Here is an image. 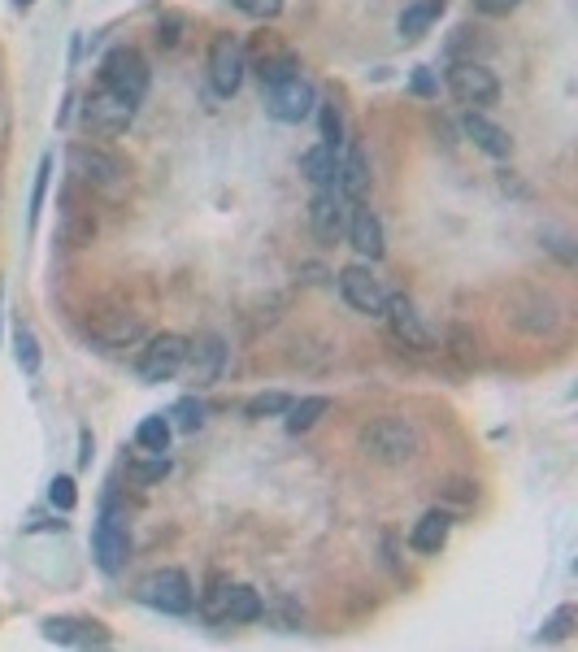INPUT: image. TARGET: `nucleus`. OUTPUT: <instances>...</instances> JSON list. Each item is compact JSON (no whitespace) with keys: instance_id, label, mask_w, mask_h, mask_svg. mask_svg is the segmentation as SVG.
Here are the masks:
<instances>
[{"instance_id":"f257e3e1","label":"nucleus","mask_w":578,"mask_h":652,"mask_svg":"<svg viewBox=\"0 0 578 652\" xmlns=\"http://www.w3.org/2000/svg\"><path fill=\"white\" fill-rule=\"evenodd\" d=\"M361 448H366V457L383 461V466H405V461L418 457L422 435L405 418H374L370 426H361Z\"/></svg>"},{"instance_id":"2eb2a0df","label":"nucleus","mask_w":578,"mask_h":652,"mask_svg":"<svg viewBox=\"0 0 578 652\" xmlns=\"http://www.w3.org/2000/svg\"><path fill=\"white\" fill-rule=\"evenodd\" d=\"M87 331H92V340L105 344V348H127V344H135L144 335V322H140V313L109 309V313H96Z\"/></svg>"},{"instance_id":"7c9ffc66","label":"nucleus","mask_w":578,"mask_h":652,"mask_svg":"<svg viewBox=\"0 0 578 652\" xmlns=\"http://www.w3.org/2000/svg\"><path fill=\"white\" fill-rule=\"evenodd\" d=\"M244 18H257V22H274L283 14V0H231Z\"/></svg>"},{"instance_id":"f8f14e48","label":"nucleus","mask_w":578,"mask_h":652,"mask_svg":"<svg viewBox=\"0 0 578 652\" xmlns=\"http://www.w3.org/2000/svg\"><path fill=\"white\" fill-rule=\"evenodd\" d=\"M44 639L66 648H105L109 644V626L96 618H83V613H61V618H44L40 622Z\"/></svg>"},{"instance_id":"c85d7f7f","label":"nucleus","mask_w":578,"mask_h":652,"mask_svg":"<svg viewBox=\"0 0 578 652\" xmlns=\"http://www.w3.org/2000/svg\"><path fill=\"white\" fill-rule=\"evenodd\" d=\"M287 405H292V396H283V392H261L253 396L244 405L248 418H274V413H287Z\"/></svg>"},{"instance_id":"cd10ccee","label":"nucleus","mask_w":578,"mask_h":652,"mask_svg":"<svg viewBox=\"0 0 578 652\" xmlns=\"http://www.w3.org/2000/svg\"><path fill=\"white\" fill-rule=\"evenodd\" d=\"M14 353H18L22 374H40V344H35L31 326H18V331H14Z\"/></svg>"},{"instance_id":"20e7f679","label":"nucleus","mask_w":578,"mask_h":652,"mask_svg":"<svg viewBox=\"0 0 578 652\" xmlns=\"http://www.w3.org/2000/svg\"><path fill=\"white\" fill-rule=\"evenodd\" d=\"M66 161H70V174H79V183L100 187V192H118V187L127 183V166L96 144H74Z\"/></svg>"},{"instance_id":"393cba45","label":"nucleus","mask_w":578,"mask_h":652,"mask_svg":"<svg viewBox=\"0 0 578 652\" xmlns=\"http://www.w3.org/2000/svg\"><path fill=\"white\" fill-rule=\"evenodd\" d=\"M331 409V400L326 396H305V400H292L287 405V431L300 435V431H309V426H318V418Z\"/></svg>"},{"instance_id":"72a5a7b5","label":"nucleus","mask_w":578,"mask_h":652,"mask_svg":"<svg viewBox=\"0 0 578 652\" xmlns=\"http://www.w3.org/2000/svg\"><path fill=\"white\" fill-rule=\"evenodd\" d=\"M570 626H574V609L565 605V609H557L544 622V631H539V644H544V639H548V644H552V639H565V635H570Z\"/></svg>"},{"instance_id":"412c9836","label":"nucleus","mask_w":578,"mask_h":652,"mask_svg":"<svg viewBox=\"0 0 578 652\" xmlns=\"http://www.w3.org/2000/svg\"><path fill=\"white\" fill-rule=\"evenodd\" d=\"M266 605H261V592H253L248 583H226V596H222V622H257Z\"/></svg>"},{"instance_id":"1a4fd4ad","label":"nucleus","mask_w":578,"mask_h":652,"mask_svg":"<svg viewBox=\"0 0 578 652\" xmlns=\"http://www.w3.org/2000/svg\"><path fill=\"white\" fill-rule=\"evenodd\" d=\"M135 122V105L113 92H92L83 100V127L100 135V140H113V135H122Z\"/></svg>"},{"instance_id":"6ab92c4d","label":"nucleus","mask_w":578,"mask_h":652,"mask_svg":"<svg viewBox=\"0 0 578 652\" xmlns=\"http://www.w3.org/2000/svg\"><path fill=\"white\" fill-rule=\"evenodd\" d=\"M448 531H452V518L444 509H431V513H422V518H418V526H413L409 548H413V553H422V557H435L439 548L448 544Z\"/></svg>"},{"instance_id":"2f4dec72","label":"nucleus","mask_w":578,"mask_h":652,"mask_svg":"<svg viewBox=\"0 0 578 652\" xmlns=\"http://www.w3.org/2000/svg\"><path fill=\"white\" fill-rule=\"evenodd\" d=\"M166 470H170V461L161 453H153V461H131L127 466V474L135 483H157V479H166Z\"/></svg>"},{"instance_id":"a211bd4d","label":"nucleus","mask_w":578,"mask_h":652,"mask_svg":"<svg viewBox=\"0 0 578 652\" xmlns=\"http://www.w3.org/2000/svg\"><path fill=\"white\" fill-rule=\"evenodd\" d=\"M335 187L348 200H366L370 196V161H366V148H361V144H348V153L339 157V179H335Z\"/></svg>"},{"instance_id":"c9c22d12","label":"nucleus","mask_w":578,"mask_h":652,"mask_svg":"<svg viewBox=\"0 0 578 652\" xmlns=\"http://www.w3.org/2000/svg\"><path fill=\"white\" fill-rule=\"evenodd\" d=\"M518 5H522V0H474V9H479V14H487V18H505Z\"/></svg>"},{"instance_id":"39448f33","label":"nucleus","mask_w":578,"mask_h":652,"mask_svg":"<svg viewBox=\"0 0 578 652\" xmlns=\"http://www.w3.org/2000/svg\"><path fill=\"white\" fill-rule=\"evenodd\" d=\"M448 92L466 109H487L500 100V83L483 61H452L448 66Z\"/></svg>"},{"instance_id":"6e6552de","label":"nucleus","mask_w":578,"mask_h":652,"mask_svg":"<svg viewBox=\"0 0 578 652\" xmlns=\"http://www.w3.org/2000/svg\"><path fill=\"white\" fill-rule=\"evenodd\" d=\"M348 213H353V200L339 192V187H318V192H313V200H309V231L318 235L322 244L344 240Z\"/></svg>"},{"instance_id":"f03ea898","label":"nucleus","mask_w":578,"mask_h":652,"mask_svg":"<svg viewBox=\"0 0 578 652\" xmlns=\"http://www.w3.org/2000/svg\"><path fill=\"white\" fill-rule=\"evenodd\" d=\"M135 600L157 613H170V618H187L196 609V592H192V579L183 570H153L135 583Z\"/></svg>"},{"instance_id":"9b49d317","label":"nucleus","mask_w":578,"mask_h":652,"mask_svg":"<svg viewBox=\"0 0 578 652\" xmlns=\"http://www.w3.org/2000/svg\"><path fill=\"white\" fill-rule=\"evenodd\" d=\"M244 70H248V61H244L240 40H235V35H213V44H209V83H213V92L235 96L240 92V83H244Z\"/></svg>"},{"instance_id":"e433bc0d","label":"nucleus","mask_w":578,"mask_h":652,"mask_svg":"<svg viewBox=\"0 0 578 652\" xmlns=\"http://www.w3.org/2000/svg\"><path fill=\"white\" fill-rule=\"evenodd\" d=\"M157 44H166V48H174V44H179V18H166V22H157Z\"/></svg>"},{"instance_id":"5701e85b","label":"nucleus","mask_w":578,"mask_h":652,"mask_svg":"<svg viewBox=\"0 0 578 652\" xmlns=\"http://www.w3.org/2000/svg\"><path fill=\"white\" fill-rule=\"evenodd\" d=\"M444 14V0H413V5H405V14H400L396 22V31H400V40H422L426 31L435 27V18Z\"/></svg>"},{"instance_id":"f704fd0d","label":"nucleus","mask_w":578,"mask_h":652,"mask_svg":"<svg viewBox=\"0 0 578 652\" xmlns=\"http://www.w3.org/2000/svg\"><path fill=\"white\" fill-rule=\"evenodd\" d=\"M48 174H53V157L40 161V174H35V192H31V222L40 218V205H44V192H48Z\"/></svg>"},{"instance_id":"ddd939ff","label":"nucleus","mask_w":578,"mask_h":652,"mask_svg":"<svg viewBox=\"0 0 578 652\" xmlns=\"http://www.w3.org/2000/svg\"><path fill=\"white\" fill-rule=\"evenodd\" d=\"M339 296H344L357 313H366V318H383L387 292L366 266H344L339 270Z\"/></svg>"},{"instance_id":"0eeeda50","label":"nucleus","mask_w":578,"mask_h":652,"mask_svg":"<svg viewBox=\"0 0 578 652\" xmlns=\"http://www.w3.org/2000/svg\"><path fill=\"white\" fill-rule=\"evenodd\" d=\"M183 361H187V340L183 335H174V331H161V335L148 340L140 361H135V370H140L144 383H166L183 370Z\"/></svg>"},{"instance_id":"7ed1b4c3","label":"nucleus","mask_w":578,"mask_h":652,"mask_svg":"<svg viewBox=\"0 0 578 652\" xmlns=\"http://www.w3.org/2000/svg\"><path fill=\"white\" fill-rule=\"evenodd\" d=\"M100 83H105V92L140 105L148 96V61L135 53V48H113V53L100 61Z\"/></svg>"},{"instance_id":"58836bf2","label":"nucleus","mask_w":578,"mask_h":652,"mask_svg":"<svg viewBox=\"0 0 578 652\" xmlns=\"http://www.w3.org/2000/svg\"><path fill=\"white\" fill-rule=\"evenodd\" d=\"M79 444H83V453H79V466L87 470V466H92V431H79Z\"/></svg>"},{"instance_id":"ea45409f","label":"nucleus","mask_w":578,"mask_h":652,"mask_svg":"<svg viewBox=\"0 0 578 652\" xmlns=\"http://www.w3.org/2000/svg\"><path fill=\"white\" fill-rule=\"evenodd\" d=\"M14 5H18V9H31V5H35V0H14Z\"/></svg>"},{"instance_id":"c756f323","label":"nucleus","mask_w":578,"mask_h":652,"mask_svg":"<svg viewBox=\"0 0 578 652\" xmlns=\"http://www.w3.org/2000/svg\"><path fill=\"white\" fill-rule=\"evenodd\" d=\"M170 418H174V426H179V431H200V426H205V405H200V400H192V396H183L179 405L170 409Z\"/></svg>"},{"instance_id":"a878e982","label":"nucleus","mask_w":578,"mask_h":652,"mask_svg":"<svg viewBox=\"0 0 578 652\" xmlns=\"http://www.w3.org/2000/svg\"><path fill=\"white\" fill-rule=\"evenodd\" d=\"M135 444H140L144 453H166L170 448V418H161V413L144 418L140 426H135Z\"/></svg>"},{"instance_id":"4c0bfd02","label":"nucleus","mask_w":578,"mask_h":652,"mask_svg":"<svg viewBox=\"0 0 578 652\" xmlns=\"http://www.w3.org/2000/svg\"><path fill=\"white\" fill-rule=\"evenodd\" d=\"M413 92H418V96H435V74L426 66L413 70Z\"/></svg>"},{"instance_id":"473e14b6","label":"nucleus","mask_w":578,"mask_h":652,"mask_svg":"<svg viewBox=\"0 0 578 652\" xmlns=\"http://www.w3.org/2000/svg\"><path fill=\"white\" fill-rule=\"evenodd\" d=\"M48 500L61 509V513H70L74 505H79V492H74V479H66V474H57L53 483H48Z\"/></svg>"},{"instance_id":"f3484780","label":"nucleus","mask_w":578,"mask_h":652,"mask_svg":"<svg viewBox=\"0 0 578 652\" xmlns=\"http://www.w3.org/2000/svg\"><path fill=\"white\" fill-rule=\"evenodd\" d=\"M348 244H353L357 248V253L361 257H366V261H379L383 257V222H379V213H374V209H353V213H348Z\"/></svg>"},{"instance_id":"4be33fe9","label":"nucleus","mask_w":578,"mask_h":652,"mask_svg":"<svg viewBox=\"0 0 578 652\" xmlns=\"http://www.w3.org/2000/svg\"><path fill=\"white\" fill-rule=\"evenodd\" d=\"M300 174L313 187H335L339 179V148L335 144H313L305 157H300Z\"/></svg>"},{"instance_id":"4468645a","label":"nucleus","mask_w":578,"mask_h":652,"mask_svg":"<svg viewBox=\"0 0 578 652\" xmlns=\"http://www.w3.org/2000/svg\"><path fill=\"white\" fill-rule=\"evenodd\" d=\"M383 318L392 322V335H396V340L405 344V348H431V344H435L431 326L422 322V313H418V305H413L409 296H387Z\"/></svg>"},{"instance_id":"423d86ee","label":"nucleus","mask_w":578,"mask_h":652,"mask_svg":"<svg viewBox=\"0 0 578 652\" xmlns=\"http://www.w3.org/2000/svg\"><path fill=\"white\" fill-rule=\"evenodd\" d=\"M313 105H318V92H313V83L305 74H292V79L266 87V114L274 122H287V127L305 122L313 114Z\"/></svg>"},{"instance_id":"aec40b11","label":"nucleus","mask_w":578,"mask_h":652,"mask_svg":"<svg viewBox=\"0 0 578 652\" xmlns=\"http://www.w3.org/2000/svg\"><path fill=\"white\" fill-rule=\"evenodd\" d=\"M461 131L474 140V148H483L487 157H509L513 153V140H509V131L505 127H496V122H487L483 114H466V122H461Z\"/></svg>"},{"instance_id":"bb28decb","label":"nucleus","mask_w":578,"mask_h":652,"mask_svg":"<svg viewBox=\"0 0 578 652\" xmlns=\"http://www.w3.org/2000/svg\"><path fill=\"white\" fill-rule=\"evenodd\" d=\"M318 109V127H322V144H344V114H339V105L335 100H322V105H313Z\"/></svg>"},{"instance_id":"9d476101","label":"nucleus","mask_w":578,"mask_h":652,"mask_svg":"<svg viewBox=\"0 0 578 652\" xmlns=\"http://www.w3.org/2000/svg\"><path fill=\"white\" fill-rule=\"evenodd\" d=\"M92 553H96V566L105 570V574H118L122 561H127V553H131L127 518H122L113 505L100 513V522H96V531H92Z\"/></svg>"},{"instance_id":"b1692460","label":"nucleus","mask_w":578,"mask_h":652,"mask_svg":"<svg viewBox=\"0 0 578 652\" xmlns=\"http://www.w3.org/2000/svg\"><path fill=\"white\" fill-rule=\"evenodd\" d=\"M292 74H300L296 53H287V48H279V53H261V61H257V79H261V87H274V83L292 79Z\"/></svg>"},{"instance_id":"dca6fc26","label":"nucleus","mask_w":578,"mask_h":652,"mask_svg":"<svg viewBox=\"0 0 578 652\" xmlns=\"http://www.w3.org/2000/svg\"><path fill=\"white\" fill-rule=\"evenodd\" d=\"M222 366H226V348H222L218 335H200V340H187V361H183V370L192 374L200 387L218 379Z\"/></svg>"}]
</instances>
